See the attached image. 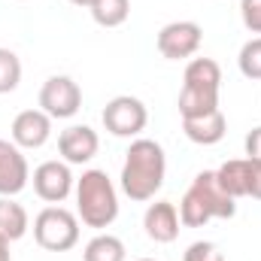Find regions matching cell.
<instances>
[{"mask_svg":"<svg viewBox=\"0 0 261 261\" xmlns=\"http://www.w3.org/2000/svg\"><path fill=\"white\" fill-rule=\"evenodd\" d=\"M182 130L197 146H216L225 137L228 122H225L222 110H216V113H206V116H197V119H182Z\"/></svg>","mask_w":261,"mask_h":261,"instance_id":"4fadbf2b","label":"cell"},{"mask_svg":"<svg viewBox=\"0 0 261 261\" xmlns=\"http://www.w3.org/2000/svg\"><path fill=\"white\" fill-rule=\"evenodd\" d=\"M243 146H246V158H255V161H261V125L246 134V143H243Z\"/></svg>","mask_w":261,"mask_h":261,"instance_id":"d4e9b609","label":"cell"},{"mask_svg":"<svg viewBox=\"0 0 261 261\" xmlns=\"http://www.w3.org/2000/svg\"><path fill=\"white\" fill-rule=\"evenodd\" d=\"M100 119H103V128L110 130L113 137H137L140 130H146V125H149V110H146V103L140 97L119 94V97H113L103 107Z\"/></svg>","mask_w":261,"mask_h":261,"instance_id":"5b68a950","label":"cell"},{"mask_svg":"<svg viewBox=\"0 0 261 261\" xmlns=\"http://www.w3.org/2000/svg\"><path fill=\"white\" fill-rule=\"evenodd\" d=\"M234 213L237 203L219 186L216 170H200L179 200V222L186 228H203L210 219H234Z\"/></svg>","mask_w":261,"mask_h":261,"instance_id":"7a4b0ae2","label":"cell"},{"mask_svg":"<svg viewBox=\"0 0 261 261\" xmlns=\"http://www.w3.org/2000/svg\"><path fill=\"white\" fill-rule=\"evenodd\" d=\"M182 85L189 88H222V67L213 58H192L182 73Z\"/></svg>","mask_w":261,"mask_h":261,"instance_id":"2e32d148","label":"cell"},{"mask_svg":"<svg viewBox=\"0 0 261 261\" xmlns=\"http://www.w3.org/2000/svg\"><path fill=\"white\" fill-rule=\"evenodd\" d=\"M21 82V61L12 49H3L0 46V94H9L15 91Z\"/></svg>","mask_w":261,"mask_h":261,"instance_id":"ffe728a7","label":"cell"},{"mask_svg":"<svg viewBox=\"0 0 261 261\" xmlns=\"http://www.w3.org/2000/svg\"><path fill=\"white\" fill-rule=\"evenodd\" d=\"M31 179V167L24 158V149H18L12 140H0V197H15L24 192Z\"/></svg>","mask_w":261,"mask_h":261,"instance_id":"9c48e42d","label":"cell"},{"mask_svg":"<svg viewBox=\"0 0 261 261\" xmlns=\"http://www.w3.org/2000/svg\"><path fill=\"white\" fill-rule=\"evenodd\" d=\"M219 261H225V258H219Z\"/></svg>","mask_w":261,"mask_h":261,"instance_id":"f1b7e54d","label":"cell"},{"mask_svg":"<svg viewBox=\"0 0 261 261\" xmlns=\"http://www.w3.org/2000/svg\"><path fill=\"white\" fill-rule=\"evenodd\" d=\"M125 255L128 249L116 234H97L82 249V261H125Z\"/></svg>","mask_w":261,"mask_h":261,"instance_id":"ac0fdd59","label":"cell"},{"mask_svg":"<svg viewBox=\"0 0 261 261\" xmlns=\"http://www.w3.org/2000/svg\"><path fill=\"white\" fill-rule=\"evenodd\" d=\"M67 3H73V6H85V9L94 6V0H67Z\"/></svg>","mask_w":261,"mask_h":261,"instance_id":"4316f807","label":"cell"},{"mask_svg":"<svg viewBox=\"0 0 261 261\" xmlns=\"http://www.w3.org/2000/svg\"><path fill=\"white\" fill-rule=\"evenodd\" d=\"M237 67L246 79H252V82L261 79V37H252L249 43H243V49L237 55Z\"/></svg>","mask_w":261,"mask_h":261,"instance_id":"44dd1931","label":"cell"},{"mask_svg":"<svg viewBox=\"0 0 261 261\" xmlns=\"http://www.w3.org/2000/svg\"><path fill=\"white\" fill-rule=\"evenodd\" d=\"M0 261H12V255H9V240H3V237H0Z\"/></svg>","mask_w":261,"mask_h":261,"instance_id":"484cf974","label":"cell"},{"mask_svg":"<svg viewBox=\"0 0 261 261\" xmlns=\"http://www.w3.org/2000/svg\"><path fill=\"white\" fill-rule=\"evenodd\" d=\"M200 43H203V31L197 21H170L158 31V40H155L161 58L167 61H186L197 55Z\"/></svg>","mask_w":261,"mask_h":261,"instance_id":"8992f818","label":"cell"},{"mask_svg":"<svg viewBox=\"0 0 261 261\" xmlns=\"http://www.w3.org/2000/svg\"><path fill=\"white\" fill-rule=\"evenodd\" d=\"M28 228H31L28 210L21 203H15L12 197H0V237L15 243L28 234Z\"/></svg>","mask_w":261,"mask_h":261,"instance_id":"9a60e30c","label":"cell"},{"mask_svg":"<svg viewBox=\"0 0 261 261\" xmlns=\"http://www.w3.org/2000/svg\"><path fill=\"white\" fill-rule=\"evenodd\" d=\"M97 149H100V137L88 125H70L58 137V152L67 164H88L97 155Z\"/></svg>","mask_w":261,"mask_h":261,"instance_id":"7c38bea8","label":"cell"},{"mask_svg":"<svg viewBox=\"0 0 261 261\" xmlns=\"http://www.w3.org/2000/svg\"><path fill=\"white\" fill-rule=\"evenodd\" d=\"M249 161V179H246V197H255L261 200V161L255 158H246Z\"/></svg>","mask_w":261,"mask_h":261,"instance_id":"cb8c5ba5","label":"cell"},{"mask_svg":"<svg viewBox=\"0 0 261 261\" xmlns=\"http://www.w3.org/2000/svg\"><path fill=\"white\" fill-rule=\"evenodd\" d=\"M130 15V0H94L91 6V18L100 28H119L125 24Z\"/></svg>","mask_w":261,"mask_h":261,"instance_id":"d6986e66","label":"cell"},{"mask_svg":"<svg viewBox=\"0 0 261 261\" xmlns=\"http://www.w3.org/2000/svg\"><path fill=\"white\" fill-rule=\"evenodd\" d=\"M179 210L176 203L170 200H155L146 206L143 213V228H146V237L155 240V243H173L179 237Z\"/></svg>","mask_w":261,"mask_h":261,"instance_id":"8fae6325","label":"cell"},{"mask_svg":"<svg viewBox=\"0 0 261 261\" xmlns=\"http://www.w3.org/2000/svg\"><path fill=\"white\" fill-rule=\"evenodd\" d=\"M140 261H155V258H140Z\"/></svg>","mask_w":261,"mask_h":261,"instance_id":"83f0119b","label":"cell"},{"mask_svg":"<svg viewBox=\"0 0 261 261\" xmlns=\"http://www.w3.org/2000/svg\"><path fill=\"white\" fill-rule=\"evenodd\" d=\"M219 110V91L216 88H189L182 85L179 91V116L182 119H197L206 113Z\"/></svg>","mask_w":261,"mask_h":261,"instance_id":"5bb4252c","label":"cell"},{"mask_svg":"<svg viewBox=\"0 0 261 261\" xmlns=\"http://www.w3.org/2000/svg\"><path fill=\"white\" fill-rule=\"evenodd\" d=\"M9 130H12V143L18 149H40L52 137V116H46L43 110H21L12 119Z\"/></svg>","mask_w":261,"mask_h":261,"instance_id":"30bf717a","label":"cell"},{"mask_svg":"<svg viewBox=\"0 0 261 261\" xmlns=\"http://www.w3.org/2000/svg\"><path fill=\"white\" fill-rule=\"evenodd\" d=\"M73 192H76V216L82 219V225L103 231L119 219V195L107 170H97V167L85 170L76 179Z\"/></svg>","mask_w":261,"mask_h":261,"instance_id":"3957f363","label":"cell"},{"mask_svg":"<svg viewBox=\"0 0 261 261\" xmlns=\"http://www.w3.org/2000/svg\"><path fill=\"white\" fill-rule=\"evenodd\" d=\"M34 240L46 252H67L79 243V216L64 206H46L34 219Z\"/></svg>","mask_w":261,"mask_h":261,"instance_id":"277c9868","label":"cell"},{"mask_svg":"<svg viewBox=\"0 0 261 261\" xmlns=\"http://www.w3.org/2000/svg\"><path fill=\"white\" fill-rule=\"evenodd\" d=\"M31 179H34L37 197L46 200V203H64L67 197L73 195V189H76V179H73L67 161H43L34 170Z\"/></svg>","mask_w":261,"mask_h":261,"instance_id":"ba28073f","label":"cell"},{"mask_svg":"<svg viewBox=\"0 0 261 261\" xmlns=\"http://www.w3.org/2000/svg\"><path fill=\"white\" fill-rule=\"evenodd\" d=\"M219 258H222V252H219V246L210 243V240L192 243V246L186 249V255H182V261H219Z\"/></svg>","mask_w":261,"mask_h":261,"instance_id":"603a6c76","label":"cell"},{"mask_svg":"<svg viewBox=\"0 0 261 261\" xmlns=\"http://www.w3.org/2000/svg\"><path fill=\"white\" fill-rule=\"evenodd\" d=\"M164 173H167V158L161 143L149 140V137H137L125 152V164H122V192L143 203L158 195V189L164 186Z\"/></svg>","mask_w":261,"mask_h":261,"instance_id":"6da1fadb","label":"cell"},{"mask_svg":"<svg viewBox=\"0 0 261 261\" xmlns=\"http://www.w3.org/2000/svg\"><path fill=\"white\" fill-rule=\"evenodd\" d=\"M40 110L52 119H73L82 110V91L70 76H49L40 88Z\"/></svg>","mask_w":261,"mask_h":261,"instance_id":"52a82bcc","label":"cell"},{"mask_svg":"<svg viewBox=\"0 0 261 261\" xmlns=\"http://www.w3.org/2000/svg\"><path fill=\"white\" fill-rule=\"evenodd\" d=\"M240 18L249 34H261V0H240Z\"/></svg>","mask_w":261,"mask_h":261,"instance_id":"7402d4cb","label":"cell"},{"mask_svg":"<svg viewBox=\"0 0 261 261\" xmlns=\"http://www.w3.org/2000/svg\"><path fill=\"white\" fill-rule=\"evenodd\" d=\"M216 179H219V186L234 197V200H237V197H246L249 161H246V158H231V161H225V164L216 170Z\"/></svg>","mask_w":261,"mask_h":261,"instance_id":"e0dca14e","label":"cell"}]
</instances>
